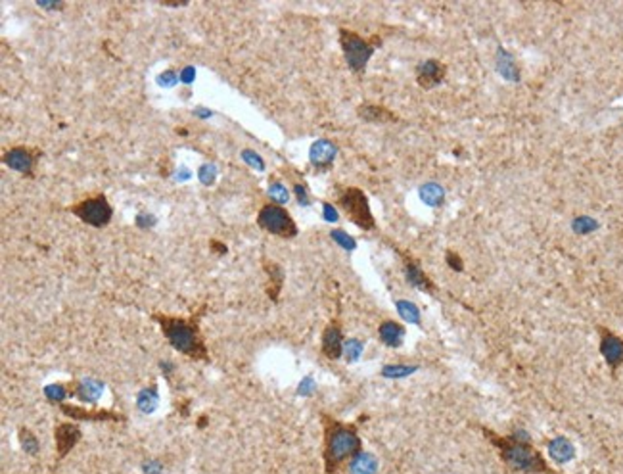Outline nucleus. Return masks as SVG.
Masks as SVG:
<instances>
[{"instance_id": "1", "label": "nucleus", "mask_w": 623, "mask_h": 474, "mask_svg": "<svg viewBox=\"0 0 623 474\" xmlns=\"http://www.w3.org/2000/svg\"><path fill=\"white\" fill-rule=\"evenodd\" d=\"M491 446L499 451L502 465L516 474H560L548 465L545 455L533 446L531 436L524 428H514V432L502 436L491 430L489 426H479Z\"/></svg>"}, {"instance_id": "2", "label": "nucleus", "mask_w": 623, "mask_h": 474, "mask_svg": "<svg viewBox=\"0 0 623 474\" xmlns=\"http://www.w3.org/2000/svg\"><path fill=\"white\" fill-rule=\"evenodd\" d=\"M322 425V461L324 473L340 474L345 463H350L355 455L363 451V440L359 436V428L351 423H342L334 419L326 411H321Z\"/></svg>"}, {"instance_id": "3", "label": "nucleus", "mask_w": 623, "mask_h": 474, "mask_svg": "<svg viewBox=\"0 0 623 474\" xmlns=\"http://www.w3.org/2000/svg\"><path fill=\"white\" fill-rule=\"evenodd\" d=\"M204 311H206V308L202 310V313ZM199 315H192L186 319V317L154 313L152 321H156L159 324L165 340L171 344L173 350H177L178 353H183V356L194 359V361L209 363L211 358H209V350H207L204 334L199 330Z\"/></svg>"}, {"instance_id": "4", "label": "nucleus", "mask_w": 623, "mask_h": 474, "mask_svg": "<svg viewBox=\"0 0 623 474\" xmlns=\"http://www.w3.org/2000/svg\"><path fill=\"white\" fill-rule=\"evenodd\" d=\"M338 41H340V47H342L347 68L357 75L364 73L372 54L376 52L378 47H382V39L378 35H372V37L366 39L363 35L355 33V31H351L347 28H340Z\"/></svg>"}, {"instance_id": "5", "label": "nucleus", "mask_w": 623, "mask_h": 474, "mask_svg": "<svg viewBox=\"0 0 623 474\" xmlns=\"http://www.w3.org/2000/svg\"><path fill=\"white\" fill-rule=\"evenodd\" d=\"M335 204L347 215V219L361 231L369 233V231L376 229V219H374L372 209H370L369 198L359 186H338Z\"/></svg>"}, {"instance_id": "6", "label": "nucleus", "mask_w": 623, "mask_h": 474, "mask_svg": "<svg viewBox=\"0 0 623 474\" xmlns=\"http://www.w3.org/2000/svg\"><path fill=\"white\" fill-rule=\"evenodd\" d=\"M68 212L73 213L85 225H90L94 229L110 225L111 217H113V207H111L110 200L106 198V194H94V196L79 200L75 204L68 206Z\"/></svg>"}, {"instance_id": "7", "label": "nucleus", "mask_w": 623, "mask_h": 474, "mask_svg": "<svg viewBox=\"0 0 623 474\" xmlns=\"http://www.w3.org/2000/svg\"><path fill=\"white\" fill-rule=\"evenodd\" d=\"M257 227L273 236L284 238V241H292L300 233L294 217L290 215L286 207L278 206V204H265L261 207L257 213Z\"/></svg>"}, {"instance_id": "8", "label": "nucleus", "mask_w": 623, "mask_h": 474, "mask_svg": "<svg viewBox=\"0 0 623 474\" xmlns=\"http://www.w3.org/2000/svg\"><path fill=\"white\" fill-rule=\"evenodd\" d=\"M42 156L41 148H29V146H12L2 154V164L10 167L12 171H18L27 179H33L37 164Z\"/></svg>"}, {"instance_id": "9", "label": "nucleus", "mask_w": 623, "mask_h": 474, "mask_svg": "<svg viewBox=\"0 0 623 474\" xmlns=\"http://www.w3.org/2000/svg\"><path fill=\"white\" fill-rule=\"evenodd\" d=\"M596 332H598V351L610 367V372L616 377V372L623 367V338L603 324H596Z\"/></svg>"}, {"instance_id": "10", "label": "nucleus", "mask_w": 623, "mask_h": 474, "mask_svg": "<svg viewBox=\"0 0 623 474\" xmlns=\"http://www.w3.org/2000/svg\"><path fill=\"white\" fill-rule=\"evenodd\" d=\"M343 344H345V338H343V329L340 319H332L326 329L322 330L321 336V351L322 356L330 361H338L340 358H343Z\"/></svg>"}, {"instance_id": "11", "label": "nucleus", "mask_w": 623, "mask_h": 474, "mask_svg": "<svg viewBox=\"0 0 623 474\" xmlns=\"http://www.w3.org/2000/svg\"><path fill=\"white\" fill-rule=\"evenodd\" d=\"M447 66L436 58H428L417 66V83L420 89L431 90L445 81Z\"/></svg>"}, {"instance_id": "12", "label": "nucleus", "mask_w": 623, "mask_h": 474, "mask_svg": "<svg viewBox=\"0 0 623 474\" xmlns=\"http://www.w3.org/2000/svg\"><path fill=\"white\" fill-rule=\"evenodd\" d=\"M399 254L403 257L405 279H407V282L411 284L412 288L420 290V292H428V294H436V292H438V286H436L430 276L422 271L420 263H418L412 255L403 254V252H399Z\"/></svg>"}, {"instance_id": "13", "label": "nucleus", "mask_w": 623, "mask_h": 474, "mask_svg": "<svg viewBox=\"0 0 623 474\" xmlns=\"http://www.w3.org/2000/svg\"><path fill=\"white\" fill-rule=\"evenodd\" d=\"M335 156H338V145L328 140V138H319L309 148V162L316 171L332 169Z\"/></svg>"}, {"instance_id": "14", "label": "nucleus", "mask_w": 623, "mask_h": 474, "mask_svg": "<svg viewBox=\"0 0 623 474\" xmlns=\"http://www.w3.org/2000/svg\"><path fill=\"white\" fill-rule=\"evenodd\" d=\"M104 390H106V384L98 378H81V380H73L69 384V396L71 398L81 399L82 403L87 406H94L98 399L102 398Z\"/></svg>"}, {"instance_id": "15", "label": "nucleus", "mask_w": 623, "mask_h": 474, "mask_svg": "<svg viewBox=\"0 0 623 474\" xmlns=\"http://www.w3.org/2000/svg\"><path fill=\"white\" fill-rule=\"evenodd\" d=\"M81 438L82 432L77 425L63 423V425L56 426L54 440H56V451H58V459H63V457H66L77 444H79Z\"/></svg>"}, {"instance_id": "16", "label": "nucleus", "mask_w": 623, "mask_h": 474, "mask_svg": "<svg viewBox=\"0 0 623 474\" xmlns=\"http://www.w3.org/2000/svg\"><path fill=\"white\" fill-rule=\"evenodd\" d=\"M60 411L75 420H92V423H104V420H125L123 415L117 411H106V409H81L75 406H60Z\"/></svg>"}, {"instance_id": "17", "label": "nucleus", "mask_w": 623, "mask_h": 474, "mask_svg": "<svg viewBox=\"0 0 623 474\" xmlns=\"http://www.w3.org/2000/svg\"><path fill=\"white\" fill-rule=\"evenodd\" d=\"M357 116L363 119L364 123H395L399 117L391 110H388L382 104L363 102L357 108Z\"/></svg>"}, {"instance_id": "18", "label": "nucleus", "mask_w": 623, "mask_h": 474, "mask_svg": "<svg viewBox=\"0 0 623 474\" xmlns=\"http://www.w3.org/2000/svg\"><path fill=\"white\" fill-rule=\"evenodd\" d=\"M547 449L548 457L555 461L556 465H566V463L575 459L574 442L566 438V436H556L553 440H548Z\"/></svg>"}, {"instance_id": "19", "label": "nucleus", "mask_w": 623, "mask_h": 474, "mask_svg": "<svg viewBox=\"0 0 623 474\" xmlns=\"http://www.w3.org/2000/svg\"><path fill=\"white\" fill-rule=\"evenodd\" d=\"M405 334H407V330L403 324L391 321V319H385L378 327V338L388 348H401L405 342Z\"/></svg>"}, {"instance_id": "20", "label": "nucleus", "mask_w": 623, "mask_h": 474, "mask_svg": "<svg viewBox=\"0 0 623 474\" xmlns=\"http://www.w3.org/2000/svg\"><path fill=\"white\" fill-rule=\"evenodd\" d=\"M263 269L267 273V296L273 300V302H278V296L282 292V286H284V269L274 262H263Z\"/></svg>"}, {"instance_id": "21", "label": "nucleus", "mask_w": 623, "mask_h": 474, "mask_svg": "<svg viewBox=\"0 0 623 474\" xmlns=\"http://www.w3.org/2000/svg\"><path fill=\"white\" fill-rule=\"evenodd\" d=\"M378 459L370 451H361L347 463V474H376Z\"/></svg>"}, {"instance_id": "22", "label": "nucleus", "mask_w": 623, "mask_h": 474, "mask_svg": "<svg viewBox=\"0 0 623 474\" xmlns=\"http://www.w3.org/2000/svg\"><path fill=\"white\" fill-rule=\"evenodd\" d=\"M159 406V392H158V384L156 382H152L150 386H146L142 388L137 396V407L138 411H142L144 415H152V413L156 411Z\"/></svg>"}, {"instance_id": "23", "label": "nucleus", "mask_w": 623, "mask_h": 474, "mask_svg": "<svg viewBox=\"0 0 623 474\" xmlns=\"http://www.w3.org/2000/svg\"><path fill=\"white\" fill-rule=\"evenodd\" d=\"M418 196L430 207H439L445 202V190L439 183H424L418 188Z\"/></svg>"}, {"instance_id": "24", "label": "nucleus", "mask_w": 623, "mask_h": 474, "mask_svg": "<svg viewBox=\"0 0 623 474\" xmlns=\"http://www.w3.org/2000/svg\"><path fill=\"white\" fill-rule=\"evenodd\" d=\"M497 69L505 79H510V81L520 79V69L516 66V60L508 54L507 50L499 49V52H497Z\"/></svg>"}, {"instance_id": "25", "label": "nucleus", "mask_w": 623, "mask_h": 474, "mask_svg": "<svg viewBox=\"0 0 623 474\" xmlns=\"http://www.w3.org/2000/svg\"><path fill=\"white\" fill-rule=\"evenodd\" d=\"M395 308H397L399 317H401L403 321L417 324V327L422 324V315H420V310L417 308V303L409 302V300H397V302H395Z\"/></svg>"}, {"instance_id": "26", "label": "nucleus", "mask_w": 623, "mask_h": 474, "mask_svg": "<svg viewBox=\"0 0 623 474\" xmlns=\"http://www.w3.org/2000/svg\"><path fill=\"white\" fill-rule=\"evenodd\" d=\"M420 367L418 365H403V363H397V365H383L382 375L383 378H405V377H411L412 372H417Z\"/></svg>"}, {"instance_id": "27", "label": "nucleus", "mask_w": 623, "mask_h": 474, "mask_svg": "<svg viewBox=\"0 0 623 474\" xmlns=\"http://www.w3.org/2000/svg\"><path fill=\"white\" fill-rule=\"evenodd\" d=\"M44 398H47L50 403H60V406H62L66 399L71 398V396H69V386L60 384V382L44 386Z\"/></svg>"}, {"instance_id": "28", "label": "nucleus", "mask_w": 623, "mask_h": 474, "mask_svg": "<svg viewBox=\"0 0 623 474\" xmlns=\"http://www.w3.org/2000/svg\"><path fill=\"white\" fill-rule=\"evenodd\" d=\"M267 194H269V198L273 200V204H278V206H282V204H288V200H290V190H288L286 186L282 185L280 181H276V179L269 181Z\"/></svg>"}, {"instance_id": "29", "label": "nucleus", "mask_w": 623, "mask_h": 474, "mask_svg": "<svg viewBox=\"0 0 623 474\" xmlns=\"http://www.w3.org/2000/svg\"><path fill=\"white\" fill-rule=\"evenodd\" d=\"M18 436H20L21 449H23L25 454H29V455H37V454H39V449H41V444H39V440H37V436H35V434L31 432L29 428H25V426H23V428H20V434H18Z\"/></svg>"}, {"instance_id": "30", "label": "nucleus", "mask_w": 623, "mask_h": 474, "mask_svg": "<svg viewBox=\"0 0 623 474\" xmlns=\"http://www.w3.org/2000/svg\"><path fill=\"white\" fill-rule=\"evenodd\" d=\"M364 350V344L359 338H350L343 344V358L347 359V363H355L357 359L361 358Z\"/></svg>"}, {"instance_id": "31", "label": "nucleus", "mask_w": 623, "mask_h": 474, "mask_svg": "<svg viewBox=\"0 0 623 474\" xmlns=\"http://www.w3.org/2000/svg\"><path fill=\"white\" fill-rule=\"evenodd\" d=\"M572 229H574V233L577 234L595 233L596 229H598V221L589 217V215H579V217H575V219L572 221Z\"/></svg>"}, {"instance_id": "32", "label": "nucleus", "mask_w": 623, "mask_h": 474, "mask_svg": "<svg viewBox=\"0 0 623 474\" xmlns=\"http://www.w3.org/2000/svg\"><path fill=\"white\" fill-rule=\"evenodd\" d=\"M330 238H332L340 248L347 250V252H353L357 248L355 238H353L351 234L345 233L343 229H332V231H330Z\"/></svg>"}, {"instance_id": "33", "label": "nucleus", "mask_w": 623, "mask_h": 474, "mask_svg": "<svg viewBox=\"0 0 623 474\" xmlns=\"http://www.w3.org/2000/svg\"><path fill=\"white\" fill-rule=\"evenodd\" d=\"M198 179H199V183H202V185H204V186L215 185V181H217V165H215V164L199 165Z\"/></svg>"}, {"instance_id": "34", "label": "nucleus", "mask_w": 623, "mask_h": 474, "mask_svg": "<svg viewBox=\"0 0 623 474\" xmlns=\"http://www.w3.org/2000/svg\"><path fill=\"white\" fill-rule=\"evenodd\" d=\"M242 159H244V164H247L249 167H254L257 171H265V159L261 158L259 154L255 150H249V148H244L242 150Z\"/></svg>"}, {"instance_id": "35", "label": "nucleus", "mask_w": 623, "mask_h": 474, "mask_svg": "<svg viewBox=\"0 0 623 474\" xmlns=\"http://www.w3.org/2000/svg\"><path fill=\"white\" fill-rule=\"evenodd\" d=\"M156 81H158L159 87H165V89H173V87H175V85H177V83L180 81V79H178V73H177V71H175V69H165L164 73H159Z\"/></svg>"}, {"instance_id": "36", "label": "nucleus", "mask_w": 623, "mask_h": 474, "mask_svg": "<svg viewBox=\"0 0 623 474\" xmlns=\"http://www.w3.org/2000/svg\"><path fill=\"white\" fill-rule=\"evenodd\" d=\"M294 194H295V200H297V204L303 207H309L311 206V194H309L307 186L303 185V183H294Z\"/></svg>"}, {"instance_id": "37", "label": "nucleus", "mask_w": 623, "mask_h": 474, "mask_svg": "<svg viewBox=\"0 0 623 474\" xmlns=\"http://www.w3.org/2000/svg\"><path fill=\"white\" fill-rule=\"evenodd\" d=\"M445 262L455 273H462V271H464V262H462V257H460L457 252H452V250H447L445 252Z\"/></svg>"}, {"instance_id": "38", "label": "nucleus", "mask_w": 623, "mask_h": 474, "mask_svg": "<svg viewBox=\"0 0 623 474\" xmlns=\"http://www.w3.org/2000/svg\"><path fill=\"white\" fill-rule=\"evenodd\" d=\"M156 223H158V217L152 215V213L140 212L137 217H135V225H137L138 229H152L156 227Z\"/></svg>"}, {"instance_id": "39", "label": "nucleus", "mask_w": 623, "mask_h": 474, "mask_svg": "<svg viewBox=\"0 0 623 474\" xmlns=\"http://www.w3.org/2000/svg\"><path fill=\"white\" fill-rule=\"evenodd\" d=\"M322 217H324V221H328V223H335V221L340 219L338 209H335V206H332L330 202H324V204H322Z\"/></svg>"}, {"instance_id": "40", "label": "nucleus", "mask_w": 623, "mask_h": 474, "mask_svg": "<svg viewBox=\"0 0 623 474\" xmlns=\"http://www.w3.org/2000/svg\"><path fill=\"white\" fill-rule=\"evenodd\" d=\"M35 4H37V6H39V8H42V10H48V12H60V10H63V8H66V2H62V0H58V2H48V0H37Z\"/></svg>"}, {"instance_id": "41", "label": "nucleus", "mask_w": 623, "mask_h": 474, "mask_svg": "<svg viewBox=\"0 0 623 474\" xmlns=\"http://www.w3.org/2000/svg\"><path fill=\"white\" fill-rule=\"evenodd\" d=\"M178 79H180V83H185V85L194 83V79H196V68H194V66H186V68H183L178 71Z\"/></svg>"}, {"instance_id": "42", "label": "nucleus", "mask_w": 623, "mask_h": 474, "mask_svg": "<svg viewBox=\"0 0 623 474\" xmlns=\"http://www.w3.org/2000/svg\"><path fill=\"white\" fill-rule=\"evenodd\" d=\"M142 470L146 474H161L164 467H161V463H159V461L150 459V461H146V463H144Z\"/></svg>"}, {"instance_id": "43", "label": "nucleus", "mask_w": 623, "mask_h": 474, "mask_svg": "<svg viewBox=\"0 0 623 474\" xmlns=\"http://www.w3.org/2000/svg\"><path fill=\"white\" fill-rule=\"evenodd\" d=\"M313 390H315V382H313V378L307 377L302 380V384L297 388V394H300V396H309Z\"/></svg>"}, {"instance_id": "44", "label": "nucleus", "mask_w": 623, "mask_h": 474, "mask_svg": "<svg viewBox=\"0 0 623 474\" xmlns=\"http://www.w3.org/2000/svg\"><path fill=\"white\" fill-rule=\"evenodd\" d=\"M159 369H161L165 378H169L173 375V371H175V363L173 361H159Z\"/></svg>"}, {"instance_id": "45", "label": "nucleus", "mask_w": 623, "mask_h": 474, "mask_svg": "<svg viewBox=\"0 0 623 474\" xmlns=\"http://www.w3.org/2000/svg\"><path fill=\"white\" fill-rule=\"evenodd\" d=\"M175 179H177L178 183H185V181L190 179V171L186 169L185 165H180L177 169V173H175Z\"/></svg>"}, {"instance_id": "46", "label": "nucleus", "mask_w": 623, "mask_h": 474, "mask_svg": "<svg viewBox=\"0 0 623 474\" xmlns=\"http://www.w3.org/2000/svg\"><path fill=\"white\" fill-rule=\"evenodd\" d=\"M194 116L198 117V119H209V117L213 116V111L206 110V108H202V106H198V108L194 110Z\"/></svg>"}, {"instance_id": "47", "label": "nucleus", "mask_w": 623, "mask_h": 474, "mask_svg": "<svg viewBox=\"0 0 623 474\" xmlns=\"http://www.w3.org/2000/svg\"><path fill=\"white\" fill-rule=\"evenodd\" d=\"M211 250H213V252H217V254H219V255L226 254V246H225V244H221V242H217V241H211Z\"/></svg>"}, {"instance_id": "48", "label": "nucleus", "mask_w": 623, "mask_h": 474, "mask_svg": "<svg viewBox=\"0 0 623 474\" xmlns=\"http://www.w3.org/2000/svg\"><path fill=\"white\" fill-rule=\"evenodd\" d=\"M161 6H167V8H183V6H188V2H159Z\"/></svg>"}]
</instances>
